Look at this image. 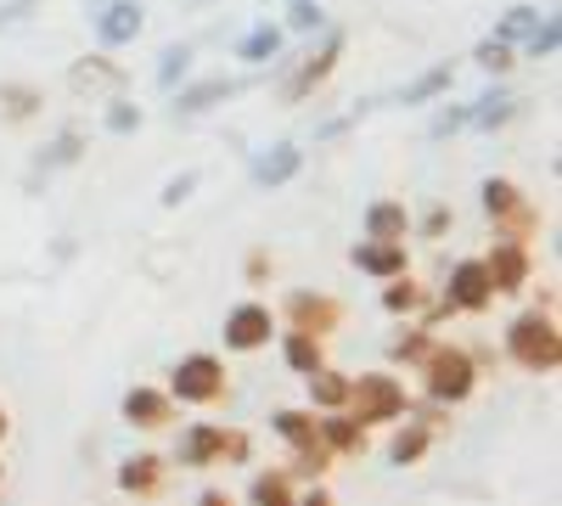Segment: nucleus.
<instances>
[{
  "label": "nucleus",
  "mask_w": 562,
  "mask_h": 506,
  "mask_svg": "<svg viewBox=\"0 0 562 506\" xmlns=\"http://www.w3.org/2000/svg\"><path fill=\"white\" fill-rule=\"evenodd\" d=\"M506 360L524 366V372H557V366H562V333H557L551 304L524 310V315L506 327Z\"/></svg>",
  "instance_id": "obj_1"
},
{
  "label": "nucleus",
  "mask_w": 562,
  "mask_h": 506,
  "mask_svg": "<svg viewBox=\"0 0 562 506\" xmlns=\"http://www.w3.org/2000/svg\"><path fill=\"white\" fill-rule=\"evenodd\" d=\"M416 372H422V389H428L434 405H467L473 389H479V360L467 355L461 344H439L434 338V349L416 360Z\"/></svg>",
  "instance_id": "obj_2"
},
{
  "label": "nucleus",
  "mask_w": 562,
  "mask_h": 506,
  "mask_svg": "<svg viewBox=\"0 0 562 506\" xmlns=\"http://www.w3.org/2000/svg\"><path fill=\"white\" fill-rule=\"evenodd\" d=\"M344 52H349V34H344V29H333V23H326V29H321V45H315V52L293 57V63H288V74H281V102H288V108L310 102L315 90H321L326 79L338 74Z\"/></svg>",
  "instance_id": "obj_3"
},
{
  "label": "nucleus",
  "mask_w": 562,
  "mask_h": 506,
  "mask_svg": "<svg viewBox=\"0 0 562 506\" xmlns=\"http://www.w3.org/2000/svg\"><path fill=\"white\" fill-rule=\"evenodd\" d=\"M349 417H360L366 428H383V423H400L411 400H405V383L394 372H366V378H349Z\"/></svg>",
  "instance_id": "obj_4"
},
{
  "label": "nucleus",
  "mask_w": 562,
  "mask_h": 506,
  "mask_svg": "<svg viewBox=\"0 0 562 506\" xmlns=\"http://www.w3.org/2000/svg\"><path fill=\"white\" fill-rule=\"evenodd\" d=\"M225 389H231L225 360L209 355V349L180 355V360H175V372H169V400H180V405H220Z\"/></svg>",
  "instance_id": "obj_5"
},
{
  "label": "nucleus",
  "mask_w": 562,
  "mask_h": 506,
  "mask_svg": "<svg viewBox=\"0 0 562 506\" xmlns=\"http://www.w3.org/2000/svg\"><path fill=\"white\" fill-rule=\"evenodd\" d=\"M479 209L495 220V232L518 237V243H529L535 225H540V214H535V203L524 198V187H518V180H506V175H490L484 187H479Z\"/></svg>",
  "instance_id": "obj_6"
},
{
  "label": "nucleus",
  "mask_w": 562,
  "mask_h": 506,
  "mask_svg": "<svg viewBox=\"0 0 562 506\" xmlns=\"http://www.w3.org/2000/svg\"><path fill=\"white\" fill-rule=\"evenodd\" d=\"M147 29V7L140 0H90V34L102 52H124Z\"/></svg>",
  "instance_id": "obj_7"
},
{
  "label": "nucleus",
  "mask_w": 562,
  "mask_h": 506,
  "mask_svg": "<svg viewBox=\"0 0 562 506\" xmlns=\"http://www.w3.org/2000/svg\"><path fill=\"white\" fill-rule=\"evenodd\" d=\"M243 90H248V79H231V74H209V79H180V85L169 90V119H203V113H214L220 102L243 97Z\"/></svg>",
  "instance_id": "obj_8"
},
{
  "label": "nucleus",
  "mask_w": 562,
  "mask_h": 506,
  "mask_svg": "<svg viewBox=\"0 0 562 506\" xmlns=\"http://www.w3.org/2000/svg\"><path fill=\"white\" fill-rule=\"evenodd\" d=\"M439 304H445L450 315H484V310L495 304V288H490L484 259H456V265H450V276H445Z\"/></svg>",
  "instance_id": "obj_9"
},
{
  "label": "nucleus",
  "mask_w": 562,
  "mask_h": 506,
  "mask_svg": "<svg viewBox=\"0 0 562 506\" xmlns=\"http://www.w3.org/2000/svg\"><path fill=\"white\" fill-rule=\"evenodd\" d=\"M68 90H74L79 102H113V97H124V90H130V74H124V63H113L102 45H97V57H79L68 68Z\"/></svg>",
  "instance_id": "obj_10"
},
{
  "label": "nucleus",
  "mask_w": 562,
  "mask_h": 506,
  "mask_svg": "<svg viewBox=\"0 0 562 506\" xmlns=\"http://www.w3.org/2000/svg\"><path fill=\"white\" fill-rule=\"evenodd\" d=\"M225 349L231 355H259V349H270V338H276V315H270V304H259V299H243L237 310H225Z\"/></svg>",
  "instance_id": "obj_11"
},
{
  "label": "nucleus",
  "mask_w": 562,
  "mask_h": 506,
  "mask_svg": "<svg viewBox=\"0 0 562 506\" xmlns=\"http://www.w3.org/2000/svg\"><path fill=\"white\" fill-rule=\"evenodd\" d=\"M281 321H288V327H299V333L326 338V333H338V327H344V304H338L333 293L293 288V293H288V304H281Z\"/></svg>",
  "instance_id": "obj_12"
},
{
  "label": "nucleus",
  "mask_w": 562,
  "mask_h": 506,
  "mask_svg": "<svg viewBox=\"0 0 562 506\" xmlns=\"http://www.w3.org/2000/svg\"><path fill=\"white\" fill-rule=\"evenodd\" d=\"M484 270H490L495 299H512V293H524V288L535 282V254H529V243H518V237H501V243L490 248Z\"/></svg>",
  "instance_id": "obj_13"
},
{
  "label": "nucleus",
  "mask_w": 562,
  "mask_h": 506,
  "mask_svg": "<svg viewBox=\"0 0 562 506\" xmlns=\"http://www.w3.org/2000/svg\"><path fill=\"white\" fill-rule=\"evenodd\" d=\"M299 169H304V147H299V142H270V147H259V153L248 158V180H254L259 192L293 187Z\"/></svg>",
  "instance_id": "obj_14"
},
{
  "label": "nucleus",
  "mask_w": 562,
  "mask_h": 506,
  "mask_svg": "<svg viewBox=\"0 0 562 506\" xmlns=\"http://www.w3.org/2000/svg\"><path fill=\"white\" fill-rule=\"evenodd\" d=\"M349 265L366 270L371 282H389V276L411 270V254H405V243H389V237H360V243L349 248Z\"/></svg>",
  "instance_id": "obj_15"
},
{
  "label": "nucleus",
  "mask_w": 562,
  "mask_h": 506,
  "mask_svg": "<svg viewBox=\"0 0 562 506\" xmlns=\"http://www.w3.org/2000/svg\"><path fill=\"white\" fill-rule=\"evenodd\" d=\"M119 417H124L130 428H140V434H153V428H164V423L175 417V400H169V389L135 383V389L119 400Z\"/></svg>",
  "instance_id": "obj_16"
},
{
  "label": "nucleus",
  "mask_w": 562,
  "mask_h": 506,
  "mask_svg": "<svg viewBox=\"0 0 562 506\" xmlns=\"http://www.w3.org/2000/svg\"><path fill=\"white\" fill-rule=\"evenodd\" d=\"M113 479H119L124 495H164L169 462H164V456H153V450H135V456H124V462H119Z\"/></svg>",
  "instance_id": "obj_17"
},
{
  "label": "nucleus",
  "mask_w": 562,
  "mask_h": 506,
  "mask_svg": "<svg viewBox=\"0 0 562 506\" xmlns=\"http://www.w3.org/2000/svg\"><path fill=\"white\" fill-rule=\"evenodd\" d=\"M220 439H225V428H214V423L180 428V439H175V462H180V468H192V473L220 468Z\"/></svg>",
  "instance_id": "obj_18"
},
{
  "label": "nucleus",
  "mask_w": 562,
  "mask_h": 506,
  "mask_svg": "<svg viewBox=\"0 0 562 506\" xmlns=\"http://www.w3.org/2000/svg\"><path fill=\"white\" fill-rule=\"evenodd\" d=\"M512 119H518V97H512V90L495 79L490 90L479 102H467V130H484V135H495V130H506Z\"/></svg>",
  "instance_id": "obj_19"
},
{
  "label": "nucleus",
  "mask_w": 562,
  "mask_h": 506,
  "mask_svg": "<svg viewBox=\"0 0 562 506\" xmlns=\"http://www.w3.org/2000/svg\"><path fill=\"white\" fill-rule=\"evenodd\" d=\"M85 147H90V142H85V130H74V124H68V130H57L52 142H45V147L34 153V169H29V187H34L40 175H57V169H74V164L85 158Z\"/></svg>",
  "instance_id": "obj_20"
},
{
  "label": "nucleus",
  "mask_w": 562,
  "mask_h": 506,
  "mask_svg": "<svg viewBox=\"0 0 562 506\" xmlns=\"http://www.w3.org/2000/svg\"><path fill=\"white\" fill-rule=\"evenodd\" d=\"M450 85H456V63H434V68H422L411 85H400L389 102H394V108H428V102L450 97Z\"/></svg>",
  "instance_id": "obj_21"
},
{
  "label": "nucleus",
  "mask_w": 562,
  "mask_h": 506,
  "mask_svg": "<svg viewBox=\"0 0 562 506\" xmlns=\"http://www.w3.org/2000/svg\"><path fill=\"white\" fill-rule=\"evenodd\" d=\"M270 434L288 450H315L321 445V417L315 411H299V405H281V411H270Z\"/></svg>",
  "instance_id": "obj_22"
},
{
  "label": "nucleus",
  "mask_w": 562,
  "mask_h": 506,
  "mask_svg": "<svg viewBox=\"0 0 562 506\" xmlns=\"http://www.w3.org/2000/svg\"><path fill=\"white\" fill-rule=\"evenodd\" d=\"M400 423H405V428H400V434L389 439V462H394V468H416L422 456L434 450V423H422V417H411V411H405Z\"/></svg>",
  "instance_id": "obj_23"
},
{
  "label": "nucleus",
  "mask_w": 562,
  "mask_h": 506,
  "mask_svg": "<svg viewBox=\"0 0 562 506\" xmlns=\"http://www.w3.org/2000/svg\"><path fill=\"white\" fill-rule=\"evenodd\" d=\"M281 45H288V29L270 23V18H259V23L237 40V57H243L248 68H265V63H276V57H281Z\"/></svg>",
  "instance_id": "obj_24"
},
{
  "label": "nucleus",
  "mask_w": 562,
  "mask_h": 506,
  "mask_svg": "<svg viewBox=\"0 0 562 506\" xmlns=\"http://www.w3.org/2000/svg\"><path fill=\"white\" fill-rule=\"evenodd\" d=\"M366 237L405 243V237H411V209H405L400 198H378V203H366Z\"/></svg>",
  "instance_id": "obj_25"
},
{
  "label": "nucleus",
  "mask_w": 562,
  "mask_h": 506,
  "mask_svg": "<svg viewBox=\"0 0 562 506\" xmlns=\"http://www.w3.org/2000/svg\"><path fill=\"white\" fill-rule=\"evenodd\" d=\"M321 445L333 456H355V450H366V423L349 417V411H326L321 417Z\"/></svg>",
  "instance_id": "obj_26"
},
{
  "label": "nucleus",
  "mask_w": 562,
  "mask_h": 506,
  "mask_svg": "<svg viewBox=\"0 0 562 506\" xmlns=\"http://www.w3.org/2000/svg\"><path fill=\"white\" fill-rule=\"evenodd\" d=\"M40 108H45V90L40 85H23V79L0 85V124H29Z\"/></svg>",
  "instance_id": "obj_27"
},
{
  "label": "nucleus",
  "mask_w": 562,
  "mask_h": 506,
  "mask_svg": "<svg viewBox=\"0 0 562 506\" xmlns=\"http://www.w3.org/2000/svg\"><path fill=\"white\" fill-rule=\"evenodd\" d=\"M281 360H288V372L310 378L315 366H326V349H321V338H315V333H299V327H288V333H281Z\"/></svg>",
  "instance_id": "obj_28"
},
{
  "label": "nucleus",
  "mask_w": 562,
  "mask_h": 506,
  "mask_svg": "<svg viewBox=\"0 0 562 506\" xmlns=\"http://www.w3.org/2000/svg\"><path fill=\"white\" fill-rule=\"evenodd\" d=\"M248 501H254V506H293V501H299V484H293V473L265 468V473L248 479Z\"/></svg>",
  "instance_id": "obj_29"
},
{
  "label": "nucleus",
  "mask_w": 562,
  "mask_h": 506,
  "mask_svg": "<svg viewBox=\"0 0 562 506\" xmlns=\"http://www.w3.org/2000/svg\"><path fill=\"white\" fill-rule=\"evenodd\" d=\"M304 383H310V405H315V411H344V405H349V378L333 372V366H315Z\"/></svg>",
  "instance_id": "obj_30"
},
{
  "label": "nucleus",
  "mask_w": 562,
  "mask_h": 506,
  "mask_svg": "<svg viewBox=\"0 0 562 506\" xmlns=\"http://www.w3.org/2000/svg\"><path fill=\"white\" fill-rule=\"evenodd\" d=\"M192 45H186V40H175V45H164V52H158V68H153V79H158V90H164V97H169V90L180 85V79H192Z\"/></svg>",
  "instance_id": "obj_31"
},
{
  "label": "nucleus",
  "mask_w": 562,
  "mask_h": 506,
  "mask_svg": "<svg viewBox=\"0 0 562 506\" xmlns=\"http://www.w3.org/2000/svg\"><path fill=\"white\" fill-rule=\"evenodd\" d=\"M518 45H524V57H535V63L557 57V45H562V23H557V12H540V18H535V29H529Z\"/></svg>",
  "instance_id": "obj_32"
},
{
  "label": "nucleus",
  "mask_w": 562,
  "mask_h": 506,
  "mask_svg": "<svg viewBox=\"0 0 562 506\" xmlns=\"http://www.w3.org/2000/svg\"><path fill=\"white\" fill-rule=\"evenodd\" d=\"M473 63H479L490 79H506V74H512V63H518V45H506V40L484 34V40H479V52H473Z\"/></svg>",
  "instance_id": "obj_33"
},
{
  "label": "nucleus",
  "mask_w": 562,
  "mask_h": 506,
  "mask_svg": "<svg viewBox=\"0 0 562 506\" xmlns=\"http://www.w3.org/2000/svg\"><path fill=\"white\" fill-rule=\"evenodd\" d=\"M383 310L389 315H416L422 310V288L411 282V270H400V276H389V282H383Z\"/></svg>",
  "instance_id": "obj_34"
},
{
  "label": "nucleus",
  "mask_w": 562,
  "mask_h": 506,
  "mask_svg": "<svg viewBox=\"0 0 562 506\" xmlns=\"http://www.w3.org/2000/svg\"><path fill=\"white\" fill-rule=\"evenodd\" d=\"M140 124H147L140 102H130V97H113V102H102V130H108V135H135Z\"/></svg>",
  "instance_id": "obj_35"
},
{
  "label": "nucleus",
  "mask_w": 562,
  "mask_h": 506,
  "mask_svg": "<svg viewBox=\"0 0 562 506\" xmlns=\"http://www.w3.org/2000/svg\"><path fill=\"white\" fill-rule=\"evenodd\" d=\"M428 349H434V327H405V333H394L389 360H394V366H416Z\"/></svg>",
  "instance_id": "obj_36"
},
{
  "label": "nucleus",
  "mask_w": 562,
  "mask_h": 506,
  "mask_svg": "<svg viewBox=\"0 0 562 506\" xmlns=\"http://www.w3.org/2000/svg\"><path fill=\"white\" fill-rule=\"evenodd\" d=\"M288 34H321L326 29V7L321 0H288V23H281Z\"/></svg>",
  "instance_id": "obj_37"
},
{
  "label": "nucleus",
  "mask_w": 562,
  "mask_h": 506,
  "mask_svg": "<svg viewBox=\"0 0 562 506\" xmlns=\"http://www.w3.org/2000/svg\"><path fill=\"white\" fill-rule=\"evenodd\" d=\"M535 18H540V7H506V12H501V23H495V40L518 45V40L535 29Z\"/></svg>",
  "instance_id": "obj_38"
},
{
  "label": "nucleus",
  "mask_w": 562,
  "mask_h": 506,
  "mask_svg": "<svg viewBox=\"0 0 562 506\" xmlns=\"http://www.w3.org/2000/svg\"><path fill=\"white\" fill-rule=\"evenodd\" d=\"M371 108H378V102H355V108H349V113H338V119H321V124H315V147H321V142H338V135H349Z\"/></svg>",
  "instance_id": "obj_39"
},
{
  "label": "nucleus",
  "mask_w": 562,
  "mask_h": 506,
  "mask_svg": "<svg viewBox=\"0 0 562 506\" xmlns=\"http://www.w3.org/2000/svg\"><path fill=\"white\" fill-rule=\"evenodd\" d=\"M450 225H456V209H450V203H428V214H422L411 232H416V237H428V243H439Z\"/></svg>",
  "instance_id": "obj_40"
},
{
  "label": "nucleus",
  "mask_w": 562,
  "mask_h": 506,
  "mask_svg": "<svg viewBox=\"0 0 562 506\" xmlns=\"http://www.w3.org/2000/svg\"><path fill=\"white\" fill-rule=\"evenodd\" d=\"M467 130V102H445L439 113H434V124H428V135H434V142H450V135H461Z\"/></svg>",
  "instance_id": "obj_41"
},
{
  "label": "nucleus",
  "mask_w": 562,
  "mask_h": 506,
  "mask_svg": "<svg viewBox=\"0 0 562 506\" xmlns=\"http://www.w3.org/2000/svg\"><path fill=\"white\" fill-rule=\"evenodd\" d=\"M192 192H198V169H180V175H169V180H164L158 203H164V209H180V203L192 198Z\"/></svg>",
  "instance_id": "obj_42"
},
{
  "label": "nucleus",
  "mask_w": 562,
  "mask_h": 506,
  "mask_svg": "<svg viewBox=\"0 0 562 506\" xmlns=\"http://www.w3.org/2000/svg\"><path fill=\"white\" fill-rule=\"evenodd\" d=\"M248 456H254V439H248L243 428H225V439H220V462H225V468H243Z\"/></svg>",
  "instance_id": "obj_43"
},
{
  "label": "nucleus",
  "mask_w": 562,
  "mask_h": 506,
  "mask_svg": "<svg viewBox=\"0 0 562 506\" xmlns=\"http://www.w3.org/2000/svg\"><path fill=\"white\" fill-rule=\"evenodd\" d=\"M34 12H40V0H0V34L34 23Z\"/></svg>",
  "instance_id": "obj_44"
},
{
  "label": "nucleus",
  "mask_w": 562,
  "mask_h": 506,
  "mask_svg": "<svg viewBox=\"0 0 562 506\" xmlns=\"http://www.w3.org/2000/svg\"><path fill=\"white\" fill-rule=\"evenodd\" d=\"M265 276H270V254L254 248V254L243 259V282H248V288H265Z\"/></svg>",
  "instance_id": "obj_45"
},
{
  "label": "nucleus",
  "mask_w": 562,
  "mask_h": 506,
  "mask_svg": "<svg viewBox=\"0 0 562 506\" xmlns=\"http://www.w3.org/2000/svg\"><path fill=\"white\" fill-rule=\"evenodd\" d=\"M12 434V417H7V405H0V439H7Z\"/></svg>",
  "instance_id": "obj_46"
},
{
  "label": "nucleus",
  "mask_w": 562,
  "mask_h": 506,
  "mask_svg": "<svg viewBox=\"0 0 562 506\" xmlns=\"http://www.w3.org/2000/svg\"><path fill=\"white\" fill-rule=\"evenodd\" d=\"M0 479H7V468H0Z\"/></svg>",
  "instance_id": "obj_47"
}]
</instances>
